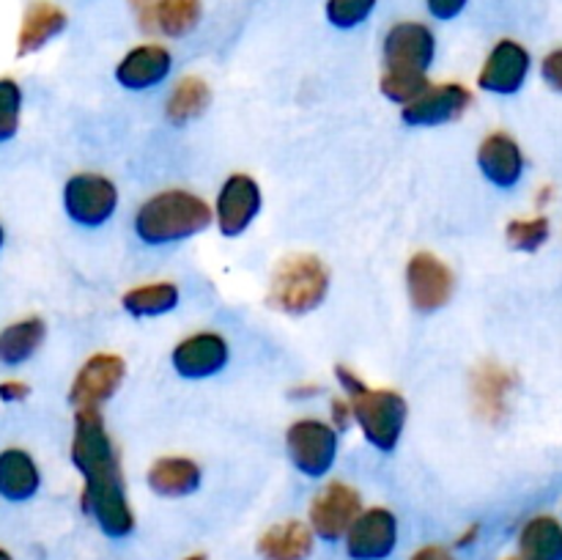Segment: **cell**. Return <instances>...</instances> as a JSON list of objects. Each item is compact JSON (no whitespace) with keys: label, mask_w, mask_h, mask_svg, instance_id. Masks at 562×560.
Segmentation results:
<instances>
[{"label":"cell","mask_w":562,"mask_h":560,"mask_svg":"<svg viewBox=\"0 0 562 560\" xmlns=\"http://www.w3.org/2000/svg\"><path fill=\"white\" fill-rule=\"evenodd\" d=\"M42 489V467L25 448L0 450V497L9 503H27Z\"/></svg>","instance_id":"ffe728a7"},{"label":"cell","mask_w":562,"mask_h":560,"mask_svg":"<svg viewBox=\"0 0 562 560\" xmlns=\"http://www.w3.org/2000/svg\"><path fill=\"white\" fill-rule=\"evenodd\" d=\"M27 395H31V384L22 382V379H5V382H0V401L3 404H22Z\"/></svg>","instance_id":"836d02e7"},{"label":"cell","mask_w":562,"mask_h":560,"mask_svg":"<svg viewBox=\"0 0 562 560\" xmlns=\"http://www.w3.org/2000/svg\"><path fill=\"white\" fill-rule=\"evenodd\" d=\"M362 511V494L346 481H329L313 494L307 508V525L313 536L324 541H340L357 514Z\"/></svg>","instance_id":"30bf717a"},{"label":"cell","mask_w":562,"mask_h":560,"mask_svg":"<svg viewBox=\"0 0 562 560\" xmlns=\"http://www.w3.org/2000/svg\"><path fill=\"white\" fill-rule=\"evenodd\" d=\"M146 483L157 497L179 500L190 497L201 489L203 470L190 456H159L148 464Z\"/></svg>","instance_id":"ac0fdd59"},{"label":"cell","mask_w":562,"mask_h":560,"mask_svg":"<svg viewBox=\"0 0 562 560\" xmlns=\"http://www.w3.org/2000/svg\"><path fill=\"white\" fill-rule=\"evenodd\" d=\"M47 340V322L42 316H22L0 329V366L20 368L36 357Z\"/></svg>","instance_id":"7402d4cb"},{"label":"cell","mask_w":562,"mask_h":560,"mask_svg":"<svg viewBox=\"0 0 562 560\" xmlns=\"http://www.w3.org/2000/svg\"><path fill=\"white\" fill-rule=\"evenodd\" d=\"M69 25V16L53 0H33L25 9L20 22V31H16V55L25 58V55L38 53L47 44H53L60 33Z\"/></svg>","instance_id":"d6986e66"},{"label":"cell","mask_w":562,"mask_h":560,"mask_svg":"<svg viewBox=\"0 0 562 560\" xmlns=\"http://www.w3.org/2000/svg\"><path fill=\"white\" fill-rule=\"evenodd\" d=\"M514 390V373L497 362H483L472 373V399H475L477 415L486 421H499L508 410V395Z\"/></svg>","instance_id":"603a6c76"},{"label":"cell","mask_w":562,"mask_h":560,"mask_svg":"<svg viewBox=\"0 0 562 560\" xmlns=\"http://www.w3.org/2000/svg\"><path fill=\"white\" fill-rule=\"evenodd\" d=\"M431 86L428 75H417V71H395V69H384L382 77H379V91L387 102L393 104H409L420 97L426 88Z\"/></svg>","instance_id":"83f0119b"},{"label":"cell","mask_w":562,"mask_h":560,"mask_svg":"<svg viewBox=\"0 0 562 560\" xmlns=\"http://www.w3.org/2000/svg\"><path fill=\"white\" fill-rule=\"evenodd\" d=\"M214 214L206 198L184 187L148 195L132 217V231L148 247H168L201 236L212 228Z\"/></svg>","instance_id":"3957f363"},{"label":"cell","mask_w":562,"mask_h":560,"mask_svg":"<svg viewBox=\"0 0 562 560\" xmlns=\"http://www.w3.org/2000/svg\"><path fill=\"white\" fill-rule=\"evenodd\" d=\"M212 102V88L203 77L187 75L173 82L168 99H165V119L176 126H184L190 121L201 119Z\"/></svg>","instance_id":"d4e9b609"},{"label":"cell","mask_w":562,"mask_h":560,"mask_svg":"<svg viewBox=\"0 0 562 560\" xmlns=\"http://www.w3.org/2000/svg\"><path fill=\"white\" fill-rule=\"evenodd\" d=\"M203 0H154V31L168 38H184L201 25Z\"/></svg>","instance_id":"4316f807"},{"label":"cell","mask_w":562,"mask_h":560,"mask_svg":"<svg viewBox=\"0 0 562 560\" xmlns=\"http://www.w3.org/2000/svg\"><path fill=\"white\" fill-rule=\"evenodd\" d=\"M184 560H206V555H203V552H195V555H187Z\"/></svg>","instance_id":"f35d334b"},{"label":"cell","mask_w":562,"mask_h":560,"mask_svg":"<svg viewBox=\"0 0 562 560\" xmlns=\"http://www.w3.org/2000/svg\"><path fill=\"white\" fill-rule=\"evenodd\" d=\"M124 379V357L113 355V351H97V355H91L77 368L69 388V404L75 410H80V406H97V410H102V404H108L119 393Z\"/></svg>","instance_id":"4fadbf2b"},{"label":"cell","mask_w":562,"mask_h":560,"mask_svg":"<svg viewBox=\"0 0 562 560\" xmlns=\"http://www.w3.org/2000/svg\"><path fill=\"white\" fill-rule=\"evenodd\" d=\"M329 412H333V415H329V423H333L340 434H344L349 426H355V421H351V406H349V401H346V395L333 399Z\"/></svg>","instance_id":"e575fe53"},{"label":"cell","mask_w":562,"mask_h":560,"mask_svg":"<svg viewBox=\"0 0 562 560\" xmlns=\"http://www.w3.org/2000/svg\"><path fill=\"white\" fill-rule=\"evenodd\" d=\"M60 203H64L66 217L80 228H102L104 223L119 212V187L110 176L97 173V170H80L66 179L60 190Z\"/></svg>","instance_id":"8992f818"},{"label":"cell","mask_w":562,"mask_h":560,"mask_svg":"<svg viewBox=\"0 0 562 560\" xmlns=\"http://www.w3.org/2000/svg\"><path fill=\"white\" fill-rule=\"evenodd\" d=\"M530 53L516 38H499L488 49L481 71H477V88L494 97H514L521 91L530 75Z\"/></svg>","instance_id":"9a60e30c"},{"label":"cell","mask_w":562,"mask_h":560,"mask_svg":"<svg viewBox=\"0 0 562 560\" xmlns=\"http://www.w3.org/2000/svg\"><path fill=\"white\" fill-rule=\"evenodd\" d=\"M25 93L14 77H0V143L14 141L22 124Z\"/></svg>","instance_id":"f1b7e54d"},{"label":"cell","mask_w":562,"mask_h":560,"mask_svg":"<svg viewBox=\"0 0 562 560\" xmlns=\"http://www.w3.org/2000/svg\"><path fill=\"white\" fill-rule=\"evenodd\" d=\"M69 456L82 478L80 508L97 522L110 538H126L135 533V511L126 494L121 456L104 426L102 410L80 406L71 421Z\"/></svg>","instance_id":"6da1fadb"},{"label":"cell","mask_w":562,"mask_h":560,"mask_svg":"<svg viewBox=\"0 0 562 560\" xmlns=\"http://www.w3.org/2000/svg\"><path fill=\"white\" fill-rule=\"evenodd\" d=\"M0 560H14V558H11V552H9V549H3V547H0Z\"/></svg>","instance_id":"ab89813d"},{"label":"cell","mask_w":562,"mask_h":560,"mask_svg":"<svg viewBox=\"0 0 562 560\" xmlns=\"http://www.w3.org/2000/svg\"><path fill=\"white\" fill-rule=\"evenodd\" d=\"M263 209V190L258 179H252L245 170H236L220 184L214 198V225L225 239L247 234Z\"/></svg>","instance_id":"52a82bcc"},{"label":"cell","mask_w":562,"mask_h":560,"mask_svg":"<svg viewBox=\"0 0 562 560\" xmlns=\"http://www.w3.org/2000/svg\"><path fill=\"white\" fill-rule=\"evenodd\" d=\"M505 560H527L525 555H510V558H505Z\"/></svg>","instance_id":"b9f144b4"},{"label":"cell","mask_w":562,"mask_h":560,"mask_svg":"<svg viewBox=\"0 0 562 560\" xmlns=\"http://www.w3.org/2000/svg\"><path fill=\"white\" fill-rule=\"evenodd\" d=\"M475 536H477V527H470V530H467L464 536H461L459 541H456V547H470V541H472V538H475Z\"/></svg>","instance_id":"74e56055"},{"label":"cell","mask_w":562,"mask_h":560,"mask_svg":"<svg viewBox=\"0 0 562 560\" xmlns=\"http://www.w3.org/2000/svg\"><path fill=\"white\" fill-rule=\"evenodd\" d=\"M181 302V289L173 280H151V283H137L121 294V307L132 318H157L176 311Z\"/></svg>","instance_id":"cb8c5ba5"},{"label":"cell","mask_w":562,"mask_h":560,"mask_svg":"<svg viewBox=\"0 0 562 560\" xmlns=\"http://www.w3.org/2000/svg\"><path fill=\"white\" fill-rule=\"evenodd\" d=\"M3 245H5V228L3 223H0V250H3Z\"/></svg>","instance_id":"60d3db41"},{"label":"cell","mask_w":562,"mask_h":560,"mask_svg":"<svg viewBox=\"0 0 562 560\" xmlns=\"http://www.w3.org/2000/svg\"><path fill=\"white\" fill-rule=\"evenodd\" d=\"M351 560H387L398 547V519L384 505H371L357 514L344 536Z\"/></svg>","instance_id":"5bb4252c"},{"label":"cell","mask_w":562,"mask_h":560,"mask_svg":"<svg viewBox=\"0 0 562 560\" xmlns=\"http://www.w3.org/2000/svg\"><path fill=\"white\" fill-rule=\"evenodd\" d=\"M333 285L329 267L313 253H291L280 258L269 278L267 300L285 316H307L324 305Z\"/></svg>","instance_id":"277c9868"},{"label":"cell","mask_w":562,"mask_h":560,"mask_svg":"<svg viewBox=\"0 0 562 560\" xmlns=\"http://www.w3.org/2000/svg\"><path fill=\"white\" fill-rule=\"evenodd\" d=\"M406 280V296H409L412 307L420 313H437L453 300L456 291V275L448 264L434 253L420 250L409 256L404 269Z\"/></svg>","instance_id":"9c48e42d"},{"label":"cell","mask_w":562,"mask_h":560,"mask_svg":"<svg viewBox=\"0 0 562 560\" xmlns=\"http://www.w3.org/2000/svg\"><path fill=\"white\" fill-rule=\"evenodd\" d=\"M173 71V53L159 42L135 44L115 64V82L126 91H148L162 86Z\"/></svg>","instance_id":"2e32d148"},{"label":"cell","mask_w":562,"mask_h":560,"mask_svg":"<svg viewBox=\"0 0 562 560\" xmlns=\"http://www.w3.org/2000/svg\"><path fill=\"white\" fill-rule=\"evenodd\" d=\"M519 555L527 560H562V525L554 516H532L519 533Z\"/></svg>","instance_id":"484cf974"},{"label":"cell","mask_w":562,"mask_h":560,"mask_svg":"<svg viewBox=\"0 0 562 560\" xmlns=\"http://www.w3.org/2000/svg\"><path fill=\"white\" fill-rule=\"evenodd\" d=\"M340 432L322 417H300L285 428V453L300 475L327 478L338 461Z\"/></svg>","instance_id":"5b68a950"},{"label":"cell","mask_w":562,"mask_h":560,"mask_svg":"<svg viewBox=\"0 0 562 560\" xmlns=\"http://www.w3.org/2000/svg\"><path fill=\"white\" fill-rule=\"evenodd\" d=\"M541 77L549 88L562 91V47L552 49V53L541 60Z\"/></svg>","instance_id":"d6a6232c"},{"label":"cell","mask_w":562,"mask_h":560,"mask_svg":"<svg viewBox=\"0 0 562 560\" xmlns=\"http://www.w3.org/2000/svg\"><path fill=\"white\" fill-rule=\"evenodd\" d=\"M475 102V93L464 86V82H439V86H428L415 102L401 108V121L415 130H434V126H445L459 121L467 110Z\"/></svg>","instance_id":"8fae6325"},{"label":"cell","mask_w":562,"mask_h":560,"mask_svg":"<svg viewBox=\"0 0 562 560\" xmlns=\"http://www.w3.org/2000/svg\"><path fill=\"white\" fill-rule=\"evenodd\" d=\"M376 5L379 0H327L324 16L338 31H357V27L371 20Z\"/></svg>","instance_id":"f546056e"},{"label":"cell","mask_w":562,"mask_h":560,"mask_svg":"<svg viewBox=\"0 0 562 560\" xmlns=\"http://www.w3.org/2000/svg\"><path fill=\"white\" fill-rule=\"evenodd\" d=\"M143 31L154 33V0H130Z\"/></svg>","instance_id":"8d00e7d4"},{"label":"cell","mask_w":562,"mask_h":560,"mask_svg":"<svg viewBox=\"0 0 562 560\" xmlns=\"http://www.w3.org/2000/svg\"><path fill=\"white\" fill-rule=\"evenodd\" d=\"M508 245L519 253H536L547 245L549 239V220L547 217H525V220H510L508 228Z\"/></svg>","instance_id":"4dcf8cb0"},{"label":"cell","mask_w":562,"mask_h":560,"mask_svg":"<svg viewBox=\"0 0 562 560\" xmlns=\"http://www.w3.org/2000/svg\"><path fill=\"white\" fill-rule=\"evenodd\" d=\"M477 170L497 190H514L525 176V152L508 132H492L477 146Z\"/></svg>","instance_id":"e0dca14e"},{"label":"cell","mask_w":562,"mask_h":560,"mask_svg":"<svg viewBox=\"0 0 562 560\" xmlns=\"http://www.w3.org/2000/svg\"><path fill=\"white\" fill-rule=\"evenodd\" d=\"M467 5H470V0H426L428 14L439 22H450L456 16H461Z\"/></svg>","instance_id":"1f68e13d"},{"label":"cell","mask_w":562,"mask_h":560,"mask_svg":"<svg viewBox=\"0 0 562 560\" xmlns=\"http://www.w3.org/2000/svg\"><path fill=\"white\" fill-rule=\"evenodd\" d=\"M335 379L349 401L351 421L360 428L362 439L379 453H395L409 423V404L404 395L393 388H371L349 366H335Z\"/></svg>","instance_id":"7a4b0ae2"},{"label":"cell","mask_w":562,"mask_h":560,"mask_svg":"<svg viewBox=\"0 0 562 560\" xmlns=\"http://www.w3.org/2000/svg\"><path fill=\"white\" fill-rule=\"evenodd\" d=\"M409 560H456V555L445 544H423L420 549L412 552Z\"/></svg>","instance_id":"d590c367"},{"label":"cell","mask_w":562,"mask_h":560,"mask_svg":"<svg viewBox=\"0 0 562 560\" xmlns=\"http://www.w3.org/2000/svg\"><path fill=\"white\" fill-rule=\"evenodd\" d=\"M313 547H316V536L311 525L300 519H283L267 527L256 544L263 560H307Z\"/></svg>","instance_id":"44dd1931"},{"label":"cell","mask_w":562,"mask_h":560,"mask_svg":"<svg viewBox=\"0 0 562 560\" xmlns=\"http://www.w3.org/2000/svg\"><path fill=\"white\" fill-rule=\"evenodd\" d=\"M228 362V340L220 333H214V329H198V333L184 335V338L170 349V368H173L181 379H190V382L217 377V373L225 371Z\"/></svg>","instance_id":"7c38bea8"},{"label":"cell","mask_w":562,"mask_h":560,"mask_svg":"<svg viewBox=\"0 0 562 560\" xmlns=\"http://www.w3.org/2000/svg\"><path fill=\"white\" fill-rule=\"evenodd\" d=\"M384 69L417 71L428 75L437 60V33L431 25L417 20H401L384 33L382 42Z\"/></svg>","instance_id":"ba28073f"}]
</instances>
